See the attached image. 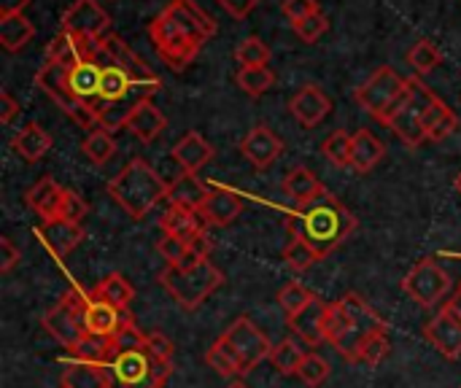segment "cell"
I'll use <instances>...</instances> for the list:
<instances>
[{"instance_id":"obj_27","label":"cell","mask_w":461,"mask_h":388,"mask_svg":"<svg viewBox=\"0 0 461 388\" xmlns=\"http://www.w3.org/2000/svg\"><path fill=\"white\" fill-rule=\"evenodd\" d=\"M211 186H205L197 173H181L173 184H167V203L189 211H203L208 203Z\"/></svg>"},{"instance_id":"obj_10","label":"cell","mask_w":461,"mask_h":388,"mask_svg":"<svg viewBox=\"0 0 461 388\" xmlns=\"http://www.w3.org/2000/svg\"><path fill=\"white\" fill-rule=\"evenodd\" d=\"M65 73H68V65H65V62L46 59L43 68L35 73V86H38L41 92H46V95L57 103V108H59L62 113H68L78 127H84V130L97 127V111H92L89 105H84L81 100H76V97L70 95Z\"/></svg>"},{"instance_id":"obj_12","label":"cell","mask_w":461,"mask_h":388,"mask_svg":"<svg viewBox=\"0 0 461 388\" xmlns=\"http://www.w3.org/2000/svg\"><path fill=\"white\" fill-rule=\"evenodd\" d=\"M224 338H227V343H230L232 351H235L243 375L254 373V370H257L265 359H270V354H273L270 338H267L249 316H238V319L227 327Z\"/></svg>"},{"instance_id":"obj_60","label":"cell","mask_w":461,"mask_h":388,"mask_svg":"<svg viewBox=\"0 0 461 388\" xmlns=\"http://www.w3.org/2000/svg\"><path fill=\"white\" fill-rule=\"evenodd\" d=\"M459 289H461V286H459Z\"/></svg>"},{"instance_id":"obj_15","label":"cell","mask_w":461,"mask_h":388,"mask_svg":"<svg viewBox=\"0 0 461 388\" xmlns=\"http://www.w3.org/2000/svg\"><path fill=\"white\" fill-rule=\"evenodd\" d=\"M103 57L108 59V62H113V65H119V68H124L149 95H154L157 89H159V78L149 70V65L130 49V43H124L119 35H105L103 38Z\"/></svg>"},{"instance_id":"obj_43","label":"cell","mask_w":461,"mask_h":388,"mask_svg":"<svg viewBox=\"0 0 461 388\" xmlns=\"http://www.w3.org/2000/svg\"><path fill=\"white\" fill-rule=\"evenodd\" d=\"M313 297H316V294H313L308 286H303L300 281H292V284H286V286L278 292V305H281V311L286 313V319H292V316H297Z\"/></svg>"},{"instance_id":"obj_57","label":"cell","mask_w":461,"mask_h":388,"mask_svg":"<svg viewBox=\"0 0 461 388\" xmlns=\"http://www.w3.org/2000/svg\"><path fill=\"white\" fill-rule=\"evenodd\" d=\"M443 308H448L456 319H461V289L459 292H454V297H448V300L443 302Z\"/></svg>"},{"instance_id":"obj_37","label":"cell","mask_w":461,"mask_h":388,"mask_svg":"<svg viewBox=\"0 0 461 388\" xmlns=\"http://www.w3.org/2000/svg\"><path fill=\"white\" fill-rule=\"evenodd\" d=\"M205 362H208V367H211L216 375H221V378H243V373H240V362H238V356H235L232 346L227 343V338H224V335H221L211 348H208Z\"/></svg>"},{"instance_id":"obj_17","label":"cell","mask_w":461,"mask_h":388,"mask_svg":"<svg viewBox=\"0 0 461 388\" xmlns=\"http://www.w3.org/2000/svg\"><path fill=\"white\" fill-rule=\"evenodd\" d=\"M289 111L297 119L300 127L313 130L319 127L330 113H332V100L324 89H319L316 84H305L303 89L294 92V97L289 100Z\"/></svg>"},{"instance_id":"obj_16","label":"cell","mask_w":461,"mask_h":388,"mask_svg":"<svg viewBox=\"0 0 461 388\" xmlns=\"http://www.w3.org/2000/svg\"><path fill=\"white\" fill-rule=\"evenodd\" d=\"M68 89L76 100L89 105L92 111L100 113V92H103V62L100 59H86L78 65H70L68 73Z\"/></svg>"},{"instance_id":"obj_13","label":"cell","mask_w":461,"mask_h":388,"mask_svg":"<svg viewBox=\"0 0 461 388\" xmlns=\"http://www.w3.org/2000/svg\"><path fill=\"white\" fill-rule=\"evenodd\" d=\"M62 30L89 41H103L111 32V16L97 0H76L62 14Z\"/></svg>"},{"instance_id":"obj_8","label":"cell","mask_w":461,"mask_h":388,"mask_svg":"<svg viewBox=\"0 0 461 388\" xmlns=\"http://www.w3.org/2000/svg\"><path fill=\"white\" fill-rule=\"evenodd\" d=\"M408 92V78H402L394 68L384 65L378 68L357 92L354 100L359 103L362 111H367L373 119H378L381 124H386V119L394 113V108L402 103Z\"/></svg>"},{"instance_id":"obj_47","label":"cell","mask_w":461,"mask_h":388,"mask_svg":"<svg viewBox=\"0 0 461 388\" xmlns=\"http://www.w3.org/2000/svg\"><path fill=\"white\" fill-rule=\"evenodd\" d=\"M392 351V343H389V335L386 332H378L373 338L365 340V346L359 348V356H357V365H365V367H378Z\"/></svg>"},{"instance_id":"obj_39","label":"cell","mask_w":461,"mask_h":388,"mask_svg":"<svg viewBox=\"0 0 461 388\" xmlns=\"http://www.w3.org/2000/svg\"><path fill=\"white\" fill-rule=\"evenodd\" d=\"M81 149H84V154H86V159H89V162H95V165H105V162L116 154L113 132H108V130L97 127V130H92V132L84 138Z\"/></svg>"},{"instance_id":"obj_18","label":"cell","mask_w":461,"mask_h":388,"mask_svg":"<svg viewBox=\"0 0 461 388\" xmlns=\"http://www.w3.org/2000/svg\"><path fill=\"white\" fill-rule=\"evenodd\" d=\"M424 338L446 359L456 362L461 356V319H456L448 308H440V313L424 324Z\"/></svg>"},{"instance_id":"obj_19","label":"cell","mask_w":461,"mask_h":388,"mask_svg":"<svg viewBox=\"0 0 461 388\" xmlns=\"http://www.w3.org/2000/svg\"><path fill=\"white\" fill-rule=\"evenodd\" d=\"M100 57H103V41H89L68 30H59V35H54L46 49V59L65 62L68 68L86 62V59H100Z\"/></svg>"},{"instance_id":"obj_6","label":"cell","mask_w":461,"mask_h":388,"mask_svg":"<svg viewBox=\"0 0 461 388\" xmlns=\"http://www.w3.org/2000/svg\"><path fill=\"white\" fill-rule=\"evenodd\" d=\"M108 194L122 205L124 213H130V219L140 221L151 213V208L167 200V184L146 159H130L108 181Z\"/></svg>"},{"instance_id":"obj_29","label":"cell","mask_w":461,"mask_h":388,"mask_svg":"<svg viewBox=\"0 0 461 388\" xmlns=\"http://www.w3.org/2000/svg\"><path fill=\"white\" fill-rule=\"evenodd\" d=\"M11 149L16 151L19 159L24 162H38L49 154L51 149V135L38 124V122H30L24 124L14 138H11Z\"/></svg>"},{"instance_id":"obj_23","label":"cell","mask_w":461,"mask_h":388,"mask_svg":"<svg viewBox=\"0 0 461 388\" xmlns=\"http://www.w3.org/2000/svg\"><path fill=\"white\" fill-rule=\"evenodd\" d=\"M62 200H65V186H59L51 176L38 178V181L27 189V194H24L27 208H30V211H35L43 221H54V219H59Z\"/></svg>"},{"instance_id":"obj_58","label":"cell","mask_w":461,"mask_h":388,"mask_svg":"<svg viewBox=\"0 0 461 388\" xmlns=\"http://www.w3.org/2000/svg\"><path fill=\"white\" fill-rule=\"evenodd\" d=\"M224 388H249V386H246V383H243V381H240V378H238V381H232V383H230V386H224Z\"/></svg>"},{"instance_id":"obj_50","label":"cell","mask_w":461,"mask_h":388,"mask_svg":"<svg viewBox=\"0 0 461 388\" xmlns=\"http://www.w3.org/2000/svg\"><path fill=\"white\" fill-rule=\"evenodd\" d=\"M89 205L86 200L76 192V189H65V200H62V211H59V219H68L73 224H81L84 216H86Z\"/></svg>"},{"instance_id":"obj_9","label":"cell","mask_w":461,"mask_h":388,"mask_svg":"<svg viewBox=\"0 0 461 388\" xmlns=\"http://www.w3.org/2000/svg\"><path fill=\"white\" fill-rule=\"evenodd\" d=\"M438 95L421 81V78H408V92L402 97V103L394 108V113L386 119V127L397 132V138L408 146H421L427 140L424 132V113L432 105Z\"/></svg>"},{"instance_id":"obj_49","label":"cell","mask_w":461,"mask_h":388,"mask_svg":"<svg viewBox=\"0 0 461 388\" xmlns=\"http://www.w3.org/2000/svg\"><path fill=\"white\" fill-rule=\"evenodd\" d=\"M143 346H146V351H149L154 359H159V362H165V365H173L176 346H173V340L165 338L162 332H146V335H143Z\"/></svg>"},{"instance_id":"obj_25","label":"cell","mask_w":461,"mask_h":388,"mask_svg":"<svg viewBox=\"0 0 461 388\" xmlns=\"http://www.w3.org/2000/svg\"><path fill=\"white\" fill-rule=\"evenodd\" d=\"M165 124H167V119H165V113L151 103V97L138 100L135 108H132V113H130V119H127V130H130L140 143L157 140V138L162 135Z\"/></svg>"},{"instance_id":"obj_46","label":"cell","mask_w":461,"mask_h":388,"mask_svg":"<svg viewBox=\"0 0 461 388\" xmlns=\"http://www.w3.org/2000/svg\"><path fill=\"white\" fill-rule=\"evenodd\" d=\"M135 103H138V100H119V103L105 105V108L100 111V116H97V127H103V130H108V132H116V130L127 127V119H130V113H132Z\"/></svg>"},{"instance_id":"obj_20","label":"cell","mask_w":461,"mask_h":388,"mask_svg":"<svg viewBox=\"0 0 461 388\" xmlns=\"http://www.w3.org/2000/svg\"><path fill=\"white\" fill-rule=\"evenodd\" d=\"M281 151H284V140L267 124L251 127L246 138L240 140V154L259 170L270 167L281 157Z\"/></svg>"},{"instance_id":"obj_40","label":"cell","mask_w":461,"mask_h":388,"mask_svg":"<svg viewBox=\"0 0 461 388\" xmlns=\"http://www.w3.org/2000/svg\"><path fill=\"white\" fill-rule=\"evenodd\" d=\"M235 59L240 62V68H265L270 62V46L262 38L249 35L238 43Z\"/></svg>"},{"instance_id":"obj_26","label":"cell","mask_w":461,"mask_h":388,"mask_svg":"<svg viewBox=\"0 0 461 388\" xmlns=\"http://www.w3.org/2000/svg\"><path fill=\"white\" fill-rule=\"evenodd\" d=\"M243 211V200L238 197V192L227 189V186H211L208 203L203 208V216L211 227H230Z\"/></svg>"},{"instance_id":"obj_54","label":"cell","mask_w":461,"mask_h":388,"mask_svg":"<svg viewBox=\"0 0 461 388\" xmlns=\"http://www.w3.org/2000/svg\"><path fill=\"white\" fill-rule=\"evenodd\" d=\"M219 5H221L230 16H235V19H246V16L259 5V0H219Z\"/></svg>"},{"instance_id":"obj_7","label":"cell","mask_w":461,"mask_h":388,"mask_svg":"<svg viewBox=\"0 0 461 388\" xmlns=\"http://www.w3.org/2000/svg\"><path fill=\"white\" fill-rule=\"evenodd\" d=\"M86 300H89V292H84L81 286H73L62 294V300L43 313L41 324L43 329L59 343L65 346L68 351H73L89 332H86V321H84V313H86Z\"/></svg>"},{"instance_id":"obj_32","label":"cell","mask_w":461,"mask_h":388,"mask_svg":"<svg viewBox=\"0 0 461 388\" xmlns=\"http://www.w3.org/2000/svg\"><path fill=\"white\" fill-rule=\"evenodd\" d=\"M284 192L294 200L297 208L313 203L321 192H324V184L308 170V167H294L286 178H284Z\"/></svg>"},{"instance_id":"obj_22","label":"cell","mask_w":461,"mask_h":388,"mask_svg":"<svg viewBox=\"0 0 461 388\" xmlns=\"http://www.w3.org/2000/svg\"><path fill=\"white\" fill-rule=\"evenodd\" d=\"M35 238H38L57 259H62V257H68V254L86 238V232H84L81 224H73V221H68V219H54V221H43L41 227H35Z\"/></svg>"},{"instance_id":"obj_31","label":"cell","mask_w":461,"mask_h":388,"mask_svg":"<svg viewBox=\"0 0 461 388\" xmlns=\"http://www.w3.org/2000/svg\"><path fill=\"white\" fill-rule=\"evenodd\" d=\"M456 127H459L456 113H454L440 97H435L432 105H429L427 113H424V132H427V140L440 143V140H446L448 135H454Z\"/></svg>"},{"instance_id":"obj_30","label":"cell","mask_w":461,"mask_h":388,"mask_svg":"<svg viewBox=\"0 0 461 388\" xmlns=\"http://www.w3.org/2000/svg\"><path fill=\"white\" fill-rule=\"evenodd\" d=\"M386 154V146L370 132V130H357L351 135V170L359 176H367Z\"/></svg>"},{"instance_id":"obj_52","label":"cell","mask_w":461,"mask_h":388,"mask_svg":"<svg viewBox=\"0 0 461 388\" xmlns=\"http://www.w3.org/2000/svg\"><path fill=\"white\" fill-rule=\"evenodd\" d=\"M281 8H284L286 19L294 24V22H300V19L316 14V11H319V3H316V0H284Z\"/></svg>"},{"instance_id":"obj_59","label":"cell","mask_w":461,"mask_h":388,"mask_svg":"<svg viewBox=\"0 0 461 388\" xmlns=\"http://www.w3.org/2000/svg\"><path fill=\"white\" fill-rule=\"evenodd\" d=\"M456 192H459V194H461V173H459V176H456Z\"/></svg>"},{"instance_id":"obj_2","label":"cell","mask_w":461,"mask_h":388,"mask_svg":"<svg viewBox=\"0 0 461 388\" xmlns=\"http://www.w3.org/2000/svg\"><path fill=\"white\" fill-rule=\"evenodd\" d=\"M284 224L292 238L308 240L321 257L338 251L357 232V216L327 189L313 203L289 211Z\"/></svg>"},{"instance_id":"obj_53","label":"cell","mask_w":461,"mask_h":388,"mask_svg":"<svg viewBox=\"0 0 461 388\" xmlns=\"http://www.w3.org/2000/svg\"><path fill=\"white\" fill-rule=\"evenodd\" d=\"M19 259H22V251L14 246V240L0 238V273H11Z\"/></svg>"},{"instance_id":"obj_51","label":"cell","mask_w":461,"mask_h":388,"mask_svg":"<svg viewBox=\"0 0 461 388\" xmlns=\"http://www.w3.org/2000/svg\"><path fill=\"white\" fill-rule=\"evenodd\" d=\"M157 251L159 257L167 262V265H178L186 254H189V243L181 240V238H170V235H162L159 243H157Z\"/></svg>"},{"instance_id":"obj_38","label":"cell","mask_w":461,"mask_h":388,"mask_svg":"<svg viewBox=\"0 0 461 388\" xmlns=\"http://www.w3.org/2000/svg\"><path fill=\"white\" fill-rule=\"evenodd\" d=\"M324 257L303 238H292L284 248V262L294 270V273H308L313 265H319Z\"/></svg>"},{"instance_id":"obj_56","label":"cell","mask_w":461,"mask_h":388,"mask_svg":"<svg viewBox=\"0 0 461 388\" xmlns=\"http://www.w3.org/2000/svg\"><path fill=\"white\" fill-rule=\"evenodd\" d=\"M27 5H30V0H0V16L22 14Z\"/></svg>"},{"instance_id":"obj_33","label":"cell","mask_w":461,"mask_h":388,"mask_svg":"<svg viewBox=\"0 0 461 388\" xmlns=\"http://www.w3.org/2000/svg\"><path fill=\"white\" fill-rule=\"evenodd\" d=\"M89 294L103 300V302H111V305H116L122 311H130V305L135 300V286L122 273H108Z\"/></svg>"},{"instance_id":"obj_4","label":"cell","mask_w":461,"mask_h":388,"mask_svg":"<svg viewBox=\"0 0 461 388\" xmlns=\"http://www.w3.org/2000/svg\"><path fill=\"white\" fill-rule=\"evenodd\" d=\"M386 329H389L386 319L359 294H346L338 302H330L327 343L351 365H357L365 340Z\"/></svg>"},{"instance_id":"obj_35","label":"cell","mask_w":461,"mask_h":388,"mask_svg":"<svg viewBox=\"0 0 461 388\" xmlns=\"http://www.w3.org/2000/svg\"><path fill=\"white\" fill-rule=\"evenodd\" d=\"M35 35L32 22L24 14H11V16H0V43L5 51H22Z\"/></svg>"},{"instance_id":"obj_11","label":"cell","mask_w":461,"mask_h":388,"mask_svg":"<svg viewBox=\"0 0 461 388\" xmlns=\"http://www.w3.org/2000/svg\"><path fill=\"white\" fill-rule=\"evenodd\" d=\"M402 292L421 308L432 311L438 305H443V300L451 292V275L432 259H421L416 262V267L405 275L402 281Z\"/></svg>"},{"instance_id":"obj_45","label":"cell","mask_w":461,"mask_h":388,"mask_svg":"<svg viewBox=\"0 0 461 388\" xmlns=\"http://www.w3.org/2000/svg\"><path fill=\"white\" fill-rule=\"evenodd\" d=\"M330 375H332V367H330V362H327L324 356H319V354H308L305 362H303V367H300V373H297V378H300L308 388L324 386V383L330 381Z\"/></svg>"},{"instance_id":"obj_28","label":"cell","mask_w":461,"mask_h":388,"mask_svg":"<svg viewBox=\"0 0 461 388\" xmlns=\"http://www.w3.org/2000/svg\"><path fill=\"white\" fill-rule=\"evenodd\" d=\"M173 159L184 167V173H197L213 159V146L200 132H186L173 146Z\"/></svg>"},{"instance_id":"obj_36","label":"cell","mask_w":461,"mask_h":388,"mask_svg":"<svg viewBox=\"0 0 461 388\" xmlns=\"http://www.w3.org/2000/svg\"><path fill=\"white\" fill-rule=\"evenodd\" d=\"M305 348H303V340L297 338H286L281 343L273 346V354H270V365L278 375H297L303 362H305Z\"/></svg>"},{"instance_id":"obj_55","label":"cell","mask_w":461,"mask_h":388,"mask_svg":"<svg viewBox=\"0 0 461 388\" xmlns=\"http://www.w3.org/2000/svg\"><path fill=\"white\" fill-rule=\"evenodd\" d=\"M16 113H19V103L8 92H0V122L8 124Z\"/></svg>"},{"instance_id":"obj_21","label":"cell","mask_w":461,"mask_h":388,"mask_svg":"<svg viewBox=\"0 0 461 388\" xmlns=\"http://www.w3.org/2000/svg\"><path fill=\"white\" fill-rule=\"evenodd\" d=\"M327 311H330V302H324L321 297H313L297 316L286 319L289 329L305 346H319L327 340Z\"/></svg>"},{"instance_id":"obj_41","label":"cell","mask_w":461,"mask_h":388,"mask_svg":"<svg viewBox=\"0 0 461 388\" xmlns=\"http://www.w3.org/2000/svg\"><path fill=\"white\" fill-rule=\"evenodd\" d=\"M273 84H276V73L267 65L265 68H240L238 70V86L251 97L265 95Z\"/></svg>"},{"instance_id":"obj_5","label":"cell","mask_w":461,"mask_h":388,"mask_svg":"<svg viewBox=\"0 0 461 388\" xmlns=\"http://www.w3.org/2000/svg\"><path fill=\"white\" fill-rule=\"evenodd\" d=\"M162 289L178 302L184 311H197L219 286H224V273L208 259L189 248V254L178 265H167L159 273Z\"/></svg>"},{"instance_id":"obj_34","label":"cell","mask_w":461,"mask_h":388,"mask_svg":"<svg viewBox=\"0 0 461 388\" xmlns=\"http://www.w3.org/2000/svg\"><path fill=\"white\" fill-rule=\"evenodd\" d=\"M62 388H108V378L100 365H86V362H65V370L59 375Z\"/></svg>"},{"instance_id":"obj_42","label":"cell","mask_w":461,"mask_h":388,"mask_svg":"<svg viewBox=\"0 0 461 388\" xmlns=\"http://www.w3.org/2000/svg\"><path fill=\"white\" fill-rule=\"evenodd\" d=\"M408 62L413 65V70L419 76H427L432 73L440 62H443V51L438 49V43L432 41H419L411 51H408Z\"/></svg>"},{"instance_id":"obj_48","label":"cell","mask_w":461,"mask_h":388,"mask_svg":"<svg viewBox=\"0 0 461 388\" xmlns=\"http://www.w3.org/2000/svg\"><path fill=\"white\" fill-rule=\"evenodd\" d=\"M292 27H294V32H297L305 43H316V41L330 30V19H327V14L319 8L316 14H311V16H305V19L294 22Z\"/></svg>"},{"instance_id":"obj_24","label":"cell","mask_w":461,"mask_h":388,"mask_svg":"<svg viewBox=\"0 0 461 388\" xmlns=\"http://www.w3.org/2000/svg\"><path fill=\"white\" fill-rule=\"evenodd\" d=\"M159 227L165 235L170 238H181L186 243H192L194 238L205 235L208 232V221L203 216V211H189V208H178V205H170L162 219H159Z\"/></svg>"},{"instance_id":"obj_14","label":"cell","mask_w":461,"mask_h":388,"mask_svg":"<svg viewBox=\"0 0 461 388\" xmlns=\"http://www.w3.org/2000/svg\"><path fill=\"white\" fill-rule=\"evenodd\" d=\"M84 321H86V332L95 335V338H103V340H116L122 332H127L135 324L130 311H122V308L111 305V302H103V300H97L92 294L86 300Z\"/></svg>"},{"instance_id":"obj_44","label":"cell","mask_w":461,"mask_h":388,"mask_svg":"<svg viewBox=\"0 0 461 388\" xmlns=\"http://www.w3.org/2000/svg\"><path fill=\"white\" fill-rule=\"evenodd\" d=\"M321 151L335 167H351V135L348 132H343V130L332 132L321 143Z\"/></svg>"},{"instance_id":"obj_1","label":"cell","mask_w":461,"mask_h":388,"mask_svg":"<svg viewBox=\"0 0 461 388\" xmlns=\"http://www.w3.org/2000/svg\"><path fill=\"white\" fill-rule=\"evenodd\" d=\"M151 43L170 70H186L208 38L216 35V22L194 0H170L149 24Z\"/></svg>"},{"instance_id":"obj_3","label":"cell","mask_w":461,"mask_h":388,"mask_svg":"<svg viewBox=\"0 0 461 388\" xmlns=\"http://www.w3.org/2000/svg\"><path fill=\"white\" fill-rule=\"evenodd\" d=\"M143 335L146 332L132 324L113 340L111 359L103 365L108 388H162L173 375V365H165L146 351Z\"/></svg>"}]
</instances>
